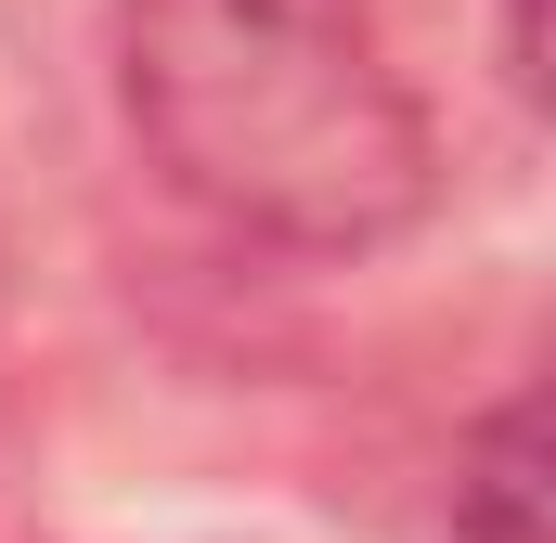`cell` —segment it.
Segmentation results:
<instances>
[{
	"label": "cell",
	"instance_id": "obj_3",
	"mask_svg": "<svg viewBox=\"0 0 556 543\" xmlns=\"http://www.w3.org/2000/svg\"><path fill=\"white\" fill-rule=\"evenodd\" d=\"M492 78L544 117V0H492Z\"/></svg>",
	"mask_w": 556,
	"mask_h": 543
},
{
	"label": "cell",
	"instance_id": "obj_1",
	"mask_svg": "<svg viewBox=\"0 0 556 543\" xmlns=\"http://www.w3.org/2000/svg\"><path fill=\"white\" fill-rule=\"evenodd\" d=\"M142 168L260 260H376L440 207V117L376 0H117Z\"/></svg>",
	"mask_w": 556,
	"mask_h": 543
},
{
	"label": "cell",
	"instance_id": "obj_2",
	"mask_svg": "<svg viewBox=\"0 0 556 543\" xmlns=\"http://www.w3.org/2000/svg\"><path fill=\"white\" fill-rule=\"evenodd\" d=\"M453 543H544V466H531V389L453 427Z\"/></svg>",
	"mask_w": 556,
	"mask_h": 543
}]
</instances>
